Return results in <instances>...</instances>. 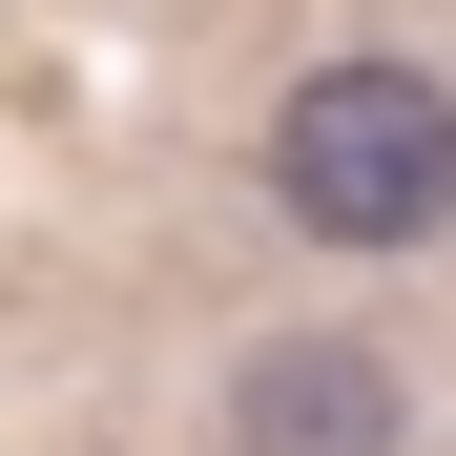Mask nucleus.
Segmentation results:
<instances>
[{
  "mask_svg": "<svg viewBox=\"0 0 456 456\" xmlns=\"http://www.w3.org/2000/svg\"><path fill=\"white\" fill-rule=\"evenodd\" d=\"M228 456H395V353L373 332H270L228 373Z\"/></svg>",
  "mask_w": 456,
  "mask_h": 456,
  "instance_id": "nucleus-2",
  "label": "nucleus"
},
{
  "mask_svg": "<svg viewBox=\"0 0 456 456\" xmlns=\"http://www.w3.org/2000/svg\"><path fill=\"white\" fill-rule=\"evenodd\" d=\"M270 208L332 249H436L456 228V84L436 62H312L270 104Z\"/></svg>",
  "mask_w": 456,
  "mask_h": 456,
  "instance_id": "nucleus-1",
  "label": "nucleus"
}]
</instances>
